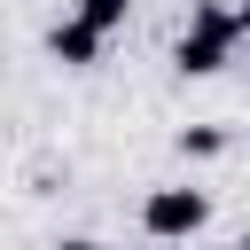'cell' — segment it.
<instances>
[{"label":"cell","instance_id":"cell-1","mask_svg":"<svg viewBox=\"0 0 250 250\" xmlns=\"http://www.w3.org/2000/svg\"><path fill=\"white\" fill-rule=\"evenodd\" d=\"M141 227H148L156 242H188V234L211 227V195H203V188H148Z\"/></svg>","mask_w":250,"mask_h":250},{"label":"cell","instance_id":"cell-3","mask_svg":"<svg viewBox=\"0 0 250 250\" xmlns=\"http://www.w3.org/2000/svg\"><path fill=\"white\" fill-rule=\"evenodd\" d=\"M227 39H211V31H180V47H172V62H180V78H211V70H227Z\"/></svg>","mask_w":250,"mask_h":250},{"label":"cell","instance_id":"cell-4","mask_svg":"<svg viewBox=\"0 0 250 250\" xmlns=\"http://www.w3.org/2000/svg\"><path fill=\"white\" fill-rule=\"evenodd\" d=\"M125 8H133V0H78V8H70V16H78V23H86V31H94V39H109V31H117V23H125Z\"/></svg>","mask_w":250,"mask_h":250},{"label":"cell","instance_id":"cell-5","mask_svg":"<svg viewBox=\"0 0 250 250\" xmlns=\"http://www.w3.org/2000/svg\"><path fill=\"white\" fill-rule=\"evenodd\" d=\"M227 148V133L219 125H195V133H180V156H219Z\"/></svg>","mask_w":250,"mask_h":250},{"label":"cell","instance_id":"cell-2","mask_svg":"<svg viewBox=\"0 0 250 250\" xmlns=\"http://www.w3.org/2000/svg\"><path fill=\"white\" fill-rule=\"evenodd\" d=\"M47 55H55L62 70H94V62H102V39H94L78 16H62V23L47 31Z\"/></svg>","mask_w":250,"mask_h":250},{"label":"cell","instance_id":"cell-6","mask_svg":"<svg viewBox=\"0 0 250 250\" xmlns=\"http://www.w3.org/2000/svg\"><path fill=\"white\" fill-rule=\"evenodd\" d=\"M55 250H109V242H94V234H70V242H55Z\"/></svg>","mask_w":250,"mask_h":250}]
</instances>
